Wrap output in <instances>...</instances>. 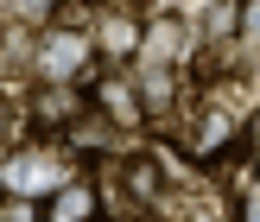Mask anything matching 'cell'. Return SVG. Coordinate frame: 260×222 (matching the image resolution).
Instances as JSON below:
<instances>
[{
  "label": "cell",
  "mask_w": 260,
  "mask_h": 222,
  "mask_svg": "<svg viewBox=\"0 0 260 222\" xmlns=\"http://www.w3.org/2000/svg\"><path fill=\"white\" fill-rule=\"evenodd\" d=\"M45 222H95V184H57L45 203Z\"/></svg>",
  "instance_id": "3"
},
{
  "label": "cell",
  "mask_w": 260,
  "mask_h": 222,
  "mask_svg": "<svg viewBox=\"0 0 260 222\" xmlns=\"http://www.w3.org/2000/svg\"><path fill=\"white\" fill-rule=\"evenodd\" d=\"M51 159H38V152H25L19 165H13V191H38V184H51L57 191V172H45Z\"/></svg>",
  "instance_id": "6"
},
{
  "label": "cell",
  "mask_w": 260,
  "mask_h": 222,
  "mask_svg": "<svg viewBox=\"0 0 260 222\" xmlns=\"http://www.w3.org/2000/svg\"><path fill=\"white\" fill-rule=\"evenodd\" d=\"M248 140H254V146H260V121H254V127H248Z\"/></svg>",
  "instance_id": "11"
},
{
  "label": "cell",
  "mask_w": 260,
  "mask_h": 222,
  "mask_svg": "<svg viewBox=\"0 0 260 222\" xmlns=\"http://www.w3.org/2000/svg\"><path fill=\"white\" fill-rule=\"evenodd\" d=\"M0 222H45V210H32L25 197H7L0 203Z\"/></svg>",
  "instance_id": "7"
},
{
  "label": "cell",
  "mask_w": 260,
  "mask_h": 222,
  "mask_svg": "<svg viewBox=\"0 0 260 222\" xmlns=\"http://www.w3.org/2000/svg\"><path fill=\"white\" fill-rule=\"evenodd\" d=\"M241 25H248V32H260V0H248V19H241Z\"/></svg>",
  "instance_id": "10"
},
{
  "label": "cell",
  "mask_w": 260,
  "mask_h": 222,
  "mask_svg": "<svg viewBox=\"0 0 260 222\" xmlns=\"http://www.w3.org/2000/svg\"><path fill=\"white\" fill-rule=\"evenodd\" d=\"M121 184L134 191L140 203H152V197H159V184H165V178H159V165H152V159H127V165H121Z\"/></svg>",
  "instance_id": "5"
},
{
  "label": "cell",
  "mask_w": 260,
  "mask_h": 222,
  "mask_svg": "<svg viewBox=\"0 0 260 222\" xmlns=\"http://www.w3.org/2000/svg\"><path fill=\"white\" fill-rule=\"evenodd\" d=\"M83 57H89V38L76 32V25H63V32H51L45 45H38V76H45V83H76V76H83Z\"/></svg>",
  "instance_id": "1"
},
{
  "label": "cell",
  "mask_w": 260,
  "mask_h": 222,
  "mask_svg": "<svg viewBox=\"0 0 260 222\" xmlns=\"http://www.w3.org/2000/svg\"><path fill=\"white\" fill-rule=\"evenodd\" d=\"M241 222H260V191H254L248 203H241Z\"/></svg>",
  "instance_id": "9"
},
{
  "label": "cell",
  "mask_w": 260,
  "mask_h": 222,
  "mask_svg": "<svg viewBox=\"0 0 260 222\" xmlns=\"http://www.w3.org/2000/svg\"><path fill=\"white\" fill-rule=\"evenodd\" d=\"M197 222H216V210H197Z\"/></svg>",
  "instance_id": "12"
},
{
  "label": "cell",
  "mask_w": 260,
  "mask_h": 222,
  "mask_svg": "<svg viewBox=\"0 0 260 222\" xmlns=\"http://www.w3.org/2000/svg\"><path fill=\"white\" fill-rule=\"evenodd\" d=\"M140 38L146 32H140L134 13H108V19H102V51H108V64H127L140 51Z\"/></svg>",
  "instance_id": "4"
},
{
  "label": "cell",
  "mask_w": 260,
  "mask_h": 222,
  "mask_svg": "<svg viewBox=\"0 0 260 222\" xmlns=\"http://www.w3.org/2000/svg\"><path fill=\"white\" fill-rule=\"evenodd\" d=\"M89 96H95V108H108L102 121H121V127H140V121H146V102H140V89L127 83V76H114V83H95Z\"/></svg>",
  "instance_id": "2"
},
{
  "label": "cell",
  "mask_w": 260,
  "mask_h": 222,
  "mask_svg": "<svg viewBox=\"0 0 260 222\" xmlns=\"http://www.w3.org/2000/svg\"><path fill=\"white\" fill-rule=\"evenodd\" d=\"M7 7L19 13L25 25H38V19H45V13H57V0H7Z\"/></svg>",
  "instance_id": "8"
}]
</instances>
